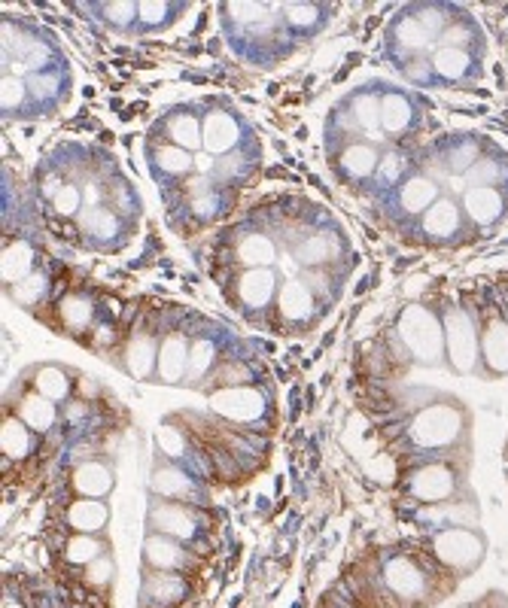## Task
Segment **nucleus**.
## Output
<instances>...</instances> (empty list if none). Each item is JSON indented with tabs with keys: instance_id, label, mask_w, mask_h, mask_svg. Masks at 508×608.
Instances as JSON below:
<instances>
[{
	"instance_id": "obj_1",
	"label": "nucleus",
	"mask_w": 508,
	"mask_h": 608,
	"mask_svg": "<svg viewBox=\"0 0 508 608\" xmlns=\"http://www.w3.org/2000/svg\"><path fill=\"white\" fill-rule=\"evenodd\" d=\"M399 341L420 365H442L445 359V326L423 304H408L396 323Z\"/></svg>"
},
{
	"instance_id": "obj_2",
	"label": "nucleus",
	"mask_w": 508,
	"mask_h": 608,
	"mask_svg": "<svg viewBox=\"0 0 508 608\" xmlns=\"http://www.w3.org/2000/svg\"><path fill=\"white\" fill-rule=\"evenodd\" d=\"M463 429H466V417L457 405L435 402L411 420L408 435H411V444L420 450H445L460 441Z\"/></svg>"
},
{
	"instance_id": "obj_3",
	"label": "nucleus",
	"mask_w": 508,
	"mask_h": 608,
	"mask_svg": "<svg viewBox=\"0 0 508 608\" xmlns=\"http://www.w3.org/2000/svg\"><path fill=\"white\" fill-rule=\"evenodd\" d=\"M442 326H445V353H448L451 368L457 374H469L481 353V338L475 332L472 314L466 308H460V304H448Z\"/></svg>"
},
{
	"instance_id": "obj_4",
	"label": "nucleus",
	"mask_w": 508,
	"mask_h": 608,
	"mask_svg": "<svg viewBox=\"0 0 508 608\" xmlns=\"http://www.w3.org/2000/svg\"><path fill=\"white\" fill-rule=\"evenodd\" d=\"M432 554L445 569L472 572L484 560V539L469 526H448L432 539Z\"/></svg>"
},
{
	"instance_id": "obj_5",
	"label": "nucleus",
	"mask_w": 508,
	"mask_h": 608,
	"mask_svg": "<svg viewBox=\"0 0 508 608\" xmlns=\"http://www.w3.org/2000/svg\"><path fill=\"white\" fill-rule=\"evenodd\" d=\"M463 232H466L463 204L448 195H442L420 216V235L429 244H454L463 238Z\"/></svg>"
},
{
	"instance_id": "obj_6",
	"label": "nucleus",
	"mask_w": 508,
	"mask_h": 608,
	"mask_svg": "<svg viewBox=\"0 0 508 608\" xmlns=\"http://www.w3.org/2000/svg\"><path fill=\"white\" fill-rule=\"evenodd\" d=\"M213 414H220L235 423H253L265 414V396L250 387H226L210 396Z\"/></svg>"
},
{
	"instance_id": "obj_7",
	"label": "nucleus",
	"mask_w": 508,
	"mask_h": 608,
	"mask_svg": "<svg viewBox=\"0 0 508 608\" xmlns=\"http://www.w3.org/2000/svg\"><path fill=\"white\" fill-rule=\"evenodd\" d=\"M460 481L448 463H429L417 469L408 481V493L420 502H445L457 493Z\"/></svg>"
},
{
	"instance_id": "obj_8",
	"label": "nucleus",
	"mask_w": 508,
	"mask_h": 608,
	"mask_svg": "<svg viewBox=\"0 0 508 608\" xmlns=\"http://www.w3.org/2000/svg\"><path fill=\"white\" fill-rule=\"evenodd\" d=\"M460 204H463L466 219L475 222V225H484V228L502 222L505 213H508V198H505V192H502V189H493V186H466Z\"/></svg>"
},
{
	"instance_id": "obj_9",
	"label": "nucleus",
	"mask_w": 508,
	"mask_h": 608,
	"mask_svg": "<svg viewBox=\"0 0 508 608\" xmlns=\"http://www.w3.org/2000/svg\"><path fill=\"white\" fill-rule=\"evenodd\" d=\"M204 152L213 159H226L235 152L238 140H241V125L235 122L232 113L226 110H213L207 119H204Z\"/></svg>"
},
{
	"instance_id": "obj_10",
	"label": "nucleus",
	"mask_w": 508,
	"mask_h": 608,
	"mask_svg": "<svg viewBox=\"0 0 508 608\" xmlns=\"http://www.w3.org/2000/svg\"><path fill=\"white\" fill-rule=\"evenodd\" d=\"M429 64H432V73L439 76V83H448V86L466 83L478 70L472 49H457V46H439L432 52Z\"/></svg>"
},
{
	"instance_id": "obj_11",
	"label": "nucleus",
	"mask_w": 508,
	"mask_h": 608,
	"mask_svg": "<svg viewBox=\"0 0 508 608\" xmlns=\"http://www.w3.org/2000/svg\"><path fill=\"white\" fill-rule=\"evenodd\" d=\"M384 581H387V587H390L399 599H408V602L426 596V590H429V581H426L423 569H420L414 560H405V557H396V560L387 563Z\"/></svg>"
},
{
	"instance_id": "obj_12",
	"label": "nucleus",
	"mask_w": 508,
	"mask_h": 608,
	"mask_svg": "<svg viewBox=\"0 0 508 608\" xmlns=\"http://www.w3.org/2000/svg\"><path fill=\"white\" fill-rule=\"evenodd\" d=\"M439 198H442L439 183H435L432 177H423V174L408 177L396 192V204L405 216H423Z\"/></svg>"
},
{
	"instance_id": "obj_13",
	"label": "nucleus",
	"mask_w": 508,
	"mask_h": 608,
	"mask_svg": "<svg viewBox=\"0 0 508 608\" xmlns=\"http://www.w3.org/2000/svg\"><path fill=\"white\" fill-rule=\"evenodd\" d=\"M150 520H153V526L162 532V536H168V539H177V542H189V539H195L198 517H195L189 508L177 505V502L156 505L153 514H150Z\"/></svg>"
},
{
	"instance_id": "obj_14",
	"label": "nucleus",
	"mask_w": 508,
	"mask_h": 608,
	"mask_svg": "<svg viewBox=\"0 0 508 608\" xmlns=\"http://www.w3.org/2000/svg\"><path fill=\"white\" fill-rule=\"evenodd\" d=\"M481 359L487 365V374H493V377H505L508 374V323L502 317H493L484 326Z\"/></svg>"
},
{
	"instance_id": "obj_15",
	"label": "nucleus",
	"mask_w": 508,
	"mask_h": 608,
	"mask_svg": "<svg viewBox=\"0 0 508 608\" xmlns=\"http://www.w3.org/2000/svg\"><path fill=\"white\" fill-rule=\"evenodd\" d=\"M417 125V107L408 95L390 92L381 98V131L387 134H408Z\"/></svg>"
},
{
	"instance_id": "obj_16",
	"label": "nucleus",
	"mask_w": 508,
	"mask_h": 608,
	"mask_svg": "<svg viewBox=\"0 0 508 608\" xmlns=\"http://www.w3.org/2000/svg\"><path fill=\"white\" fill-rule=\"evenodd\" d=\"M277 308H280V317L283 320H293V323H302L314 314V295L305 283L299 280H289L280 286L277 292Z\"/></svg>"
},
{
	"instance_id": "obj_17",
	"label": "nucleus",
	"mask_w": 508,
	"mask_h": 608,
	"mask_svg": "<svg viewBox=\"0 0 508 608\" xmlns=\"http://www.w3.org/2000/svg\"><path fill=\"white\" fill-rule=\"evenodd\" d=\"M189 374V344L183 335H168L159 350V377L165 384H177Z\"/></svg>"
},
{
	"instance_id": "obj_18",
	"label": "nucleus",
	"mask_w": 508,
	"mask_h": 608,
	"mask_svg": "<svg viewBox=\"0 0 508 608\" xmlns=\"http://www.w3.org/2000/svg\"><path fill=\"white\" fill-rule=\"evenodd\" d=\"M238 292H241V301L247 304V308H265L277 292V277L271 268H250L241 277Z\"/></svg>"
},
{
	"instance_id": "obj_19",
	"label": "nucleus",
	"mask_w": 508,
	"mask_h": 608,
	"mask_svg": "<svg viewBox=\"0 0 508 608\" xmlns=\"http://www.w3.org/2000/svg\"><path fill=\"white\" fill-rule=\"evenodd\" d=\"M143 560L156 572H177L186 566L183 548L177 545V539H168V536H150L147 545H143Z\"/></svg>"
},
{
	"instance_id": "obj_20",
	"label": "nucleus",
	"mask_w": 508,
	"mask_h": 608,
	"mask_svg": "<svg viewBox=\"0 0 508 608\" xmlns=\"http://www.w3.org/2000/svg\"><path fill=\"white\" fill-rule=\"evenodd\" d=\"M74 487L83 499H104L113 490V475L101 463H83L74 472Z\"/></svg>"
},
{
	"instance_id": "obj_21",
	"label": "nucleus",
	"mask_w": 508,
	"mask_h": 608,
	"mask_svg": "<svg viewBox=\"0 0 508 608\" xmlns=\"http://www.w3.org/2000/svg\"><path fill=\"white\" fill-rule=\"evenodd\" d=\"M381 159H378V149L369 143H350L341 156V171H347L350 180H366L378 171Z\"/></svg>"
},
{
	"instance_id": "obj_22",
	"label": "nucleus",
	"mask_w": 508,
	"mask_h": 608,
	"mask_svg": "<svg viewBox=\"0 0 508 608\" xmlns=\"http://www.w3.org/2000/svg\"><path fill=\"white\" fill-rule=\"evenodd\" d=\"M107 517H110V511L101 499H80L67 508V523L77 532H98L107 526Z\"/></svg>"
},
{
	"instance_id": "obj_23",
	"label": "nucleus",
	"mask_w": 508,
	"mask_h": 608,
	"mask_svg": "<svg viewBox=\"0 0 508 608\" xmlns=\"http://www.w3.org/2000/svg\"><path fill=\"white\" fill-rule=\"evenodd\" d=\"M80 228H83V235L104 244V241H113L119 235V219L113 210L107 207H86L80 213Z\"/></svg>"
},
{
	"instance_id": "obj_24",
	"label": "nucleus",
	"mask_w": 508,
	"mask_h": 608,
	"mask_svg": "<svg viewBox=\"0 0 508 608\" xmlns=\"http://www.w3.org/2000/svg\"><path fill=\"white\" fill-rule=\"evenodd\" d=\"M153 365H156V341L150 335H134L125 350V368L137 380H147L153 374Z\"/></svg>"
},
{
	"instance_id": "obj_25",
	"label": "nucleus",
	"mask_w": 508,
	"mask_h": 608,
	"mask_svg": "<svg viewBox=\"0 0 508 608\" xmlns=\"http://www.w3.org/2000/svg\"><path fill=\"white\" fill-rule=\"evenodd\" d=\"M143 593H147V599H153L156 605H177V599H183V593H186V581L177 572H153V575H147Z\"/></svg>"
},
{
	"instance_id": "obj_26",
	"label": "nucleus",
	"mask_w": 508,
	"mask_h": 608,
	"mask_svg": "<svg viewBox=\"0 0 508 608\" xmlns=\"http://www.w3.org/2000/svg\"><path fill=\"white\" fill-rule=\"evenodd\" d=\"M201 122L195 119V113H189V110H180V113H174L171 119H168V134H171V140L180 146V149H201L204 146V134H201Z\"/></svg>"
},
{
	"instance_id": "obj_27",
	"label": "nucleus",
	"mask_w": 508,
	"mask_h": 608,
	"mask_svg": "<svg viewBox=\"0 0 508 608\" xmlns=\"http://www.w3.org/2000/svg\"><path fill=\"white\" fill-rule=\"evenodd\" d=\"M31 274H34V250L28 244H22V241L10 244L4 250V283L19 286Z\"/></svg>"
},
{
	"instance_id": "obj_28",
	"label": "nucleus",
	"mask_w": 508,
	"mask_h": 608,
	"mask_svg": "<svg viewBox=\"0 0 508 608\" xmlns=\"http://www.w3.org/2000/svg\"><path fill=\"white\" fill-rule=\"evenodd\" d=\"M466 183H469V186H493V189H502V183H508V159H505V156L478 159V162L466 171Z\"/></svg>"
},
{
	"instance_id": "obj_29",
	"label": "nucleus",
	"mask_w": 508,
	"mask_h": 608,
	"mask_svg": "<svg viewBox=\"0 0 508 608\" xmlns=\"http://www.w3.org/2000/svg\"><path fill=\"white\" fill-rule=\"evenodd\" d=\"M19 417L28 429L34 432H46L52 423H55V402H49L46 396L40 393H31L22 399V408H19Z\"/></svg>"
},
{
	"instance_id": "obj_30",
	"label": "nucleus",
	"mask_w": 508,
	"mask_h": 608,
	"mask_svg": "<svg viewBox=\"0 0 508 608\" xmlns=\"http://www.w3.org/2000/svg\"><path fill=\"white\" fill-rule=\"evenodd\" d=\"M34 429H28L22 420L16 417H7L4 420V456H10V460H25V456L31 453L34 447Z\"/></svg>"
},
{
	"instance_id": "obj_31",
	"label": "nucleus",
	"mask_w": 508,
	"mask_h": 608,
	"mask_svg": "<svg viewBox=\"0 0 508 608\" xmlns=\"http://www.w3.org/2000/svg\"><path fill=\"white\" fill-rule=\"evenodd\" d=\"M277 250L271 244V238L265 235H247L241 244H238V259L250 268H268L274 262Z\"/></svg>"
},
{
	"instance_id": "obj_32",
	"label": "nucleus",
	"mask_w": 508,
	"mask_h": 608,
	"mask_svg": "<svg viewBox=\"0 0 508 608\" xmlns=\"http://www.w3.org/2000/svg\"><path fill=\"white\" fill-rule=\"evenodd\" d=\"M192 165H195V159H192L189 149H180V146H159L156 149V168L165 177H177L180 180V177L189 174Z\"/></svg>"
},
{
	"instance_id": "obj_33",
	"label": "nucleus",
	"mask_w": 508,
	"mask_h": 608,
	"mask_svg": "<svg viewBox=\"0 0 508 608\" xmlns=\"http://www.w3.org/2000/svg\"><path fill=\"white\" fill-rule=\"evenodd\" d=\"M153 490L162 496H171V499H183L192 493V481L183 472H177L174 466H168V469H159L153 475Z\"/></svg>"
},
{
	"instance_id": "obj_34",
	"label": "nucleus",
	"mask_w": 508,
	"mask_h": 608,
	"mask_svg": "<svg viewBox=\"0 0 508 608\" xmlns=\"http://www.w3.org/2000/svg\"><path fill=\"white\" fill-rule=\"evenodd\" d=\"M64 557H67L70 563L89 566V563H95L98 557H104V545H101L95 536H74V539L67 542V548H64Z\"/></svg>"
},
{
	"instance_id": "obj_35",
	"label": "nucleus",
	"mask_w": 508,
	"mask_h": 608,
	"mask_svg": "<svg viewBox=\"0 0 508 608\" xmlns=\"http://www.w3.org/2000/svg\"><path fill=\"white\" fill-rule=\"evenodd\" d=\"M280 13H283V19H286L289 28H293V31H302V34L314 31V28L320 25V16H323V10H320V7H311V4L283 7Z\"/></svg>"
},
{
	"instance_id": "obj_36",
	"label": "nucleus",
	"mask_w": 508,
	"mask_h": 608,
	"mask_svg": "<svg viewBox=\"0 0 508 608\" xmlns=\"http://www.w3.org/2000/svg\"><path fill=\"white\" fill-rule=\"evenodd\" d=\"M353 116H356L359 128L378 131V128H381V98H375V95H359V98H353Z\"/></svg>"
},
{
	"instance_id": "obj_37",
	"label": "nucleus",
	"mask_w": 508,
	"mask_h": 608,
	"mask_svg": "<svg viewBox=\"0 0 508 608\" xmlns=\"http://www.w3.org/2000/svg\"><path fill=\"white\" fill-rule=\"evenodd\" d=\"M67 390H70V384H67L64 371H58V368H43V371L37 374V393L46 396L49 402H61V399L67 396Z\"/></svg>"
},
{
	"instance_id": "obj_38",
	"label": "nucleus",
	"mask_w": 508,
	"mask_h": 608,
	"mask_svg": "<svg viewBox=\"0 0 508 608\" xmlns=\"http://www.w3.org/2000/svg\"><path fill=\"white\" fill-rule=\"evenodd\" d=\"M61 320H64L70 329H86L89 320H92V304H89L86 298H80V295L64 298V304H61Z\"/></svg>"
},
{
	"instance_id": "obj_39",
	"label": "nucleus",
	"mask_w": 508,
	"mask_h": 608,
	"mask_svg": "<svg viewBox=\"0 0 508 608\" xmlns=\"http://www.w3.org/2000/svg\"><path fill=\"white\" fill-rule=\"evenodd\" d=\"M326 256H329V241L323 235H314V238H308V241H302L296 247V259L302 265H323Z\"/></svg>"
},
{
	"instance_id": "obj_40",
	"label": "nucleus",
	"mask_w": 508,
	"mask_h": 608,
	"mask_svg": "<svg viewBox=\"0 0 508 608\" xmlns=\"http://www.w3.org/2000/svg\"><path fill=\"white\" fill-rule=\"evenodd\" d=\"M25 98H28V86L19 80V76L4 73V116H7V113L13 116V113L22 107Z\"/></svg>"
},
{
	"instance_id": "obj_41",
	"label": "nucleus",
	"mask_w": 508,
	"mask_h": 608,
	"mask_svg": "<svg viewBox=\"0 0 508 608\" xmlns=\"http://www.w3.org/2000/svg\"><path fill=\"white\" fill-rule=\"evenodd\" d=\"M177 10L171 4H162V0H147V4L137 7V19L143 25H168V19L174 16Z\"/></svg>"
},
{
	"instance_id": "obj_42",
	"label": "nucleus",
	"mask_w": 508,
	"mask_h": 608,
	"mask_svg": "<svg viewBox=\"0 0 508 608\" xmlns=\"http://www.w3.org/2000/svg\"><path fill=\"white\" fill-rule=\"evenodd\" d=\"M52 204H55V213H61V216H74V213L80 210V204H83V192H80L77 186H64L61 192H55Z\"/></svg>"
},
{
	"instance_id": "obj_43",
	"label": "nucleus",
	"mask_w": 508,
	"mask_h": 608,
	"mask_svg": "<svg viewBox=\"0 0 508 608\" xmlns=\"http://www.w3.org/2000/svg\"><path fill=\"white\" fill-rule=\"evenodd\" d=\"M101 16H104L110 25L125 28V25H131V22L137 19V7L128 4V0H122V4H107V7L101 10Z\"/></svg>"
},
{
	"instance_id": "obj_44",
	"label": "nucleus",
	"mask_w": 508,
	"mask_h": 608,
	"mask_svg": "<svg viewBox=\"0 0 508 608\" xmlns=\"http://www.w3.org/2000/svg\"><path fill=\"white\" fill-rule=\"evenodd\" d=\"M113 560L110 557H98L95 563H89L86 566V581L92 584V587H107L110 581H113Z\"/></svg>"
},
{
	"instance_id": "obj_45",
	"label": "nucleus",
	"mask_w": 508,
	"mask_h": 608,
	"mask_svg": "<svg viewBox=\"0 0 508 608\" xmlns=\"http://www.w3.org/2000/svg\"><path fill=\"white\" fill-rule=\"evenodd\" d=\"M43 292H46V280H43L40 274H31L28 280H22L19 286H13V295H16L19 301H25V304H28V301H31V304L40 301Z\"/></svg>"
},
{
	"instance_id": "obj_46",
	"label": "nucleus",
	"mask_w": 508,
	"mask_h": 608,
	"mask_svg": "<svg viewBox=\"0 0 508 608\" xmlns=\"http://www.w3.org/2000/svg\"><path fill=\"white\" fill-rule=\"evenodd\" d=\"M213 362V344L210 341H195L192 347V359H189V377H198L210 368Z\"/></svg>"
},
{
	"instance_id": "obj_47",
	"label": "nucleus",
	"mask_w": 508,
	"mask_h": 608,
	"mask_svg": "<svg viewBox=\"0 0 508 608\" xmlns=\"http://www.w3.org/2000/svg\"><path fill=\"white\" fill-rule=\"evenodd\" d=\"M378 171H381V180L387 186H393V183H399L405 177V159L396 156V152H387V156L381 159V165H378Z\"/></svg>"
},
{
	"instance_id": "obj_48",
	"label": "nucleus",
	"mask_w": 508,
	"mask_h": 608,
	"mask_svg": "<svg viewBox=\"0 0 508 608\" xmlns=\"http://www.w3.org/2000/svg\"><path fill=\"white\" fill-rule=\"evenodd\" d=\"M159 435H162L159 444H162V450H165L168 456H180V453H183V441H180V435H174L171 429H162Z\"/></svg>"
},
{
	"instance_id": "obj_49",
	"label": "nucleus",
	"mask_w": 508,
	"mask_h": 608,
	"mask_svg": "<svg viewBox=\"0 0 508 608\" xmlns=\"http://www.w3.org/2000/svg\"><path fill=\"white\" fill-rule=\"evenodd\" d=\"M4 608H22V605H16V602L10 599V602H4Z\"/></svg>"
},
{
	"instance_id": "obj_50",
	"label": "nucleus",
	"mask_w": 508,
	"mask_h": 608,
	"mask_svg": "<svg viewBox=\"0 0 508 608\" xmlns=\"http://www.w3.org/2000/svg\"><path fill=\"white\" fill-rule=\"evenodd\" d=\"M463 608H469V605H463Z\"/></svg>"
}]
</instances>
